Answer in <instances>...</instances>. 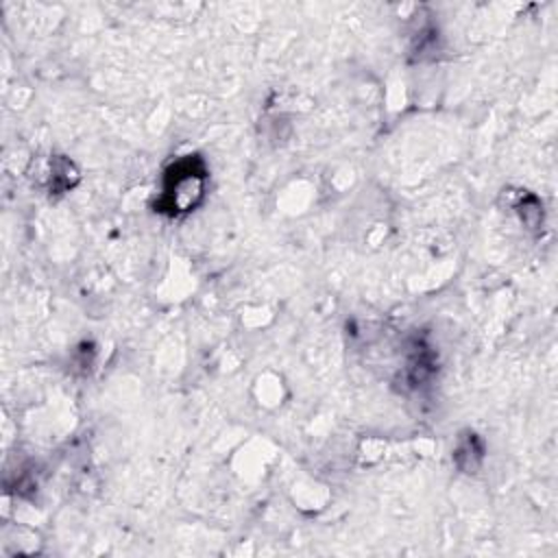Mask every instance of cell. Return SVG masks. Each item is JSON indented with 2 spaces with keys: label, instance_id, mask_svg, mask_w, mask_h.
Instances as JSON below:
<instances>
[{
  "label": "cell",
  "instance_id": "obj_1",
  "mask_svg": "<svg viewBox=\"0 0 558 558\" xmlns=\"http://www.w3.org/2000/svg\"><path fill=\"white\" fill-rule=\"evenodd\" d=\"M205 163L196 155H187L172 163L163 177V194L157 203V211L177 216L198 205L205 192Z\"/></svg>",
  "mask_w": 558,
  "mask_h": 558
}]
</instances>
